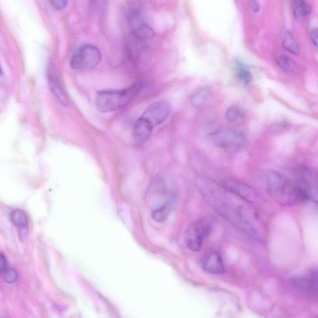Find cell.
<instances>
[{
  "instance_id": "ffe728a7",
  "label": "cell",
  "mask_w": 318,
  "mask_h": 318,
  "mask_svg": "<svg viewBox=\"0 0 318 318\" xmlns=\"http://www.w3.org/2000/svg\"><path fill=\"white\" fill-rule=\"evenodd\" d=\"M10 218L13 223L19 229H25L28 226V217L22 210H14L11 214Z\"/></svg>"
},
{
  "instance_id": "ac0fdd59",
  "label": "cell",
  "mask_w": 318,
  "mask_h": 318,
  "mask_svg": "<svg viewBox=\"0 0 318 318\" xmlns=\"http://www.w3.org/2000/svg\"><path fill=\"white\" fill-rule=\"evenodd\" d=\"M225 117L229 122L233 123L241 122L245 118V112L241 108L233 105L226 110Z\"/></svg>"
},
{
  "instance_id": "8992f818",
  "label": "cell",
  "mask_w": 318,
  "mask_h": 318,
  "mask_svg": "<svg viewBox=\"0 0 318 318\" xmlns=\"http://www.w3.org/2000/svg\"><path fill=\"white\" fill-rule=\"evenodd\" d=\"M210 225L204 220L191 224L185 231L184 239L186 245L194 252L201 249L204 238L209 233Z\"/></svg>"
},
{
  "instance_id": "e0dca14e",
  "label": "cell",
  "mask_w": 318,
  "mask_h": 318,
  "mask_svg": "<svg viewBox=\"0 0 318 318\" xmlns=\"http://www.w3.org/2000/svg\"><path fill=\"white\" fill-rule=\"evenodd\" d=\"M292 10L293 15L296 19L310 14L311 8L304 0H293Z\"/></svg>"
},
{
  "instance_id": "3957f363",
  "label": "cell",
  "mask_w": 318,
  "mask_h": 318,
  "mask_svg": "<svg viewBox=\"0 0 318 318\" xmlns=\"http://www.w3.org/2000/svg\"><path fill=\"white\" fill-rule=\"evenodd\" d=\"M144 81L139 80L131 87L121 90H107L97 93L95 103L99 111L112 112L123 109L138 95L144 87Z\"/></svg>"
},
{
  "instance_id": "603a6c76",
  "label": "cell",
  "mask_w": 318,
  "mask_h": 318,
  "mask_svg": "<svg viewBox=\"0 0 318 318\" xmlns=\"http://www.w3.org/2000/svg\"><path fill=\"white\" fill-rule=\"evenodd\" d=\"M50 4L55 10L62 11L67 7L68 0H50Z\"/></svg>"
},
{
  "instance_id": "44dd1931",
  "label": "cell",
  "mask_w": 318,
  "mask_h": 318,
  "mask_svg": "<svg viewBox=\"0 0 318 318\" xmlns=\"http://www.w3.org/2000/svg\"><path fill=\"white\" fill-rule=\"evenodd\" d=\"M277 63L283 71L286 72H292L296 69V63L290 58L285 55L279 56L277 59Z\"/></svg>"
},
{
  "instance_id": "4fadbf2b",
  "label": "cell",
  "mask_w": 318,
  "mask_h": 318,
  "mask_svg": "<svg viewBox=\"0 0 318 318\" xmlns=\"http://www.w3.org/2000/svg\"><path fill=\"white\" fill-rule=\"evenodd\" d=\"M133 35L135 38L139 40H147L152 39L155 36V32L149 24L140 23L134 27Z\"/></svg>"
},
{
  "instance_id": "5b68a950",
  "label": "cell",
  "mask_w": 318,
  "mask_h": 318,
  "mask_svg": "<svg viewBox=\"0 0 318 318\" xmlns=\"http://www.w3.org/2000/svg\"><path fill=\"white\" fill-rule=\"evenodd\" d=\"M101 54L95 45L86 44L80 47L72 57L71 67L75 70L94 68L100 63Z\"/></svg>"
},
{
  "instance_id": "cb8c5ba5",
  "label": "cell",
  "mask_w": 318,
  "mask_h": 318,
  "mask_svg": "<svg viewBox=\"0 0 318 318\" xmlns=\"http://www.w3.org/2000/svg\"><path fill=\"white\" fill-rule=\"evenodd\" d=\"M310 37L312 43L318 47V28L312 29L310 32Z\"/></svg>"
},
{
  "instance_id": "ba28073f",
  "label": "cell",
  "mask_w": 318,
  "mask_h": 318,
  "mask_svg": "<svg viewBox=\"0 0 318 318\" xmlns=\"http://www.w3.org/2000/svg\"><path fill=\"white\" fill-rule=\"evenodd\" d=\"M292 283L304 295L318 300V274L303 275L293 279Z\"/></svg>"
},
{
  "instance_id": "9c48e42d",
  "label": "cell",
  "mask_w": 318,
  "mask_h": 318,
  "mask_svg": "<svg viewBox=\"0 0 318 318\" xmlns=\"http://www.w3.org/2000/svg\"><path fill=\"white\" fill-rule=\"evenodd\" d=\"M224 187L239 197L250 203L257 198V193L255 191L245 183L230 180L225 182Z\"/></svg>"
},
{
  "instance_id": "8fae6325",
  "label": "cell",
  "mask_w": 318,
  "mask_h": 318,
  "mask_svg": "<svg viewBox=\"0 0 318 318\" xmlns=\"http://www.w3.org/2000/svg\"><path fill=\"white\" fill-rule=\"evenodd\" d=\"M153 128L149 121L142 117L139 118L133 128V137L136 143L138 145H144L151 136Z\"/></svg>"
},
{
  "instance_id": "d6986e66",
  "label": "cell",
  "mask_w": 318,
  "mask_h": 318,
  "mask_svg": "<svg viewBox=\"0 0 318 318\" xmlns=\"http://www.w3.org/2000/svg\"><path fill=\"white\" fill-rule=\"evenodd\" d=\"M172 210V205L171 203L164 204V205L153 210L152 217L153 220L158 223L165 222L169 218Z\"/></svg>"
},
{
  "instance_id": "5bb4252c",
  "label": "cell",
  "mask_w": 318,
  "mask_h": 318,
  "mask_svg": "<svg viewBox=\"0 0 318 318\" xmlns=\"http://www.w3.org/2000/svg\"><path fill=\"white\" fill-rule=\"evenodd\" d=\"M211 94V91L207 87L199 89L191 98V104L195 109H200L206 103Z\"/></svg>"
},
{
  "instance_id": "2e32d148",
  "label": "cell",
  "mask_w": 318,
  "mask_h": 318,
  "mask_svg": "<svg viewBox=\"0 0 318 318\" xmlns=\"http://www.w3.org/2000/svg\"><path fill=\"white\" fill-rule=\"evenodd\" d=\"M282 46L288 52L293 55L298 56L300 52V48L294 37L289 31H286L284 35L282 41Z\"/></svg>"
},
{
  "instance_id": "484cf974",
  "label": "cell",
  "mask_w": 318,
  "mask_h": 318,
  "mask_svg": "<svg viewBox=\"0 0 318 318\" xmlns=\"http://www.w3.org/2000/svg\"><path fill=\"white\" fill-rule=\"evenodd\" d=\"M250 7H251L253 12L257 13L259 11L260 8L258 3L255 0H251L250 1Z\"/></svg>"
},
{
  "instance_id": "7402d4cb",
  "label": "cell",
  "mask_w": 318,
  "mask_h": 318,
  "mask_svg": "<svg viewBox=\"0 0 318 318\" xmlns=\"http://www.w3.org/2000/svg\"><path fill=\"white\" fill-rule=\"evenodd\" d=\"M1 274L3 278L8 284H14L18 279L17 272L13 268H7Z\"/></svg>"
},
{
  "instance_id": "277c9868",
  "label": "cell",
  "mask_w": 318,
  "mask_h": 318,
  "mask_svg": "<svg viewBox=\"0 0 318 318\" xmlns=\"http://www.w3.org/2000/svg\"><path fill=\"white\" fill-rule=\"evenodd\" d=\"M208 138L213 144L225 149H239L247 142L244 132L233 128L218 129L209 134Z\"/></svg>"
},
{
  "instance_id": "6da1fadb",
  "label": "cell",
  "mask_w": 318,
  "mask_h": 318,
  "mask_svg": "<svg viewBox=\"0 0 318 318\" xmlns=\"http://www.w3.org/2000/svg\"><path fill=\"white\" fill-rule=\"evenodd\" d=\"M202 192L207 199L214 204L221 214L231 222L252 237L258 238L261 224L257 215L251 207L243 204H236L230 200V191L224 187L201 179L199 181Z\"/></svg>"
},
{
  "instance_id": "52a82bcc",
  "label": "cell",
  "mask_w": 318,
  "mask_h": 318,
  "mask_svg": "<svg viewBox=\"0 0 318 318\" xmlns=\"http://www.w3.org/2000/svg\"><path fill=\"white\" fill-rule=\"evenodd\" d=\"M171 112V104L168 102L159 101L148 107L141 117L149 121L153 127L155 128L168 118Z\"/></svg>"
},
{
  "instance_id": "7a4b0ae2",
  "label": "cell",
  "mask_w": 318,
  "mask_h": 318,
  "mask_svg": "<svg viewBox=\"0 0 318 318\" xmlns=\"http://www.w3.org/2000/svg\"><path fill=\"white\" fill-rule=\"evenodd\" d=\"M266 185L271 197L283 206H294L306 200L300 186L290 181L279 172H267Z\"/></svg>"
},
{
  "instance_id": "7c38bea8",
  "label": "cell",
  "mask_w": 318,
  "mask_h": 318,
  "mask_svg": "<svg viewBox=\"0 0 318 318\" xmlns=\"http://www.w3.org/2000/svg\"><path fill=\"white\" fill-rule=\"evenodd\" d=\"M48 79L50 88L54 95L60 101V103L64 105H67L68 103V101H67L66 97L64 95V91L61 87L58 78H57L56 74L52 70H50L49 72H48Z\"/></svg>"
},
{
  "instance_id": "9a60e30c",
  "label": "cell",
  "mask_w": 318,
  "mask_h": 318,
  "mask_svg": "<svg viewBox=\"0 0 318 318\" xmlns=\"http://www.w3.org/2000/svg\"><path fill=\"white\" fill-rule=\"evenodd\" d=\"M233 69L237 77L244 84H249L252 79V75L249 69L244 64L238 61L233 63Z\"/></svg>"
},
{
  "instance_id": "d4e9b609",
  "label": "cell",
  "mask_w": 318,
  "mask_h": 318,
  "mask_svg": "<svg viewBox=\"0 0 318 318\" xmlns=\"http://www.w3.org/2000/svg\"><path fill=\"white\" fill-rule=\"evenodd\" d=\"M7 268V260L4 254L0 255V272H2Z\"/></svg>"
},
{
  "instance_id": "30bf717a",
  "label": "cell",
  "mask_w": 318,
  "mask_h": 318,
  "mask_svg": "<svg viewBox=\"0 0 318 318\" xmlns=\"http://www.w3.org/2000/svg\"><path fill=\"white\" fill-rule=\"evenodd\" d=\"M201 266L203 270L211 274H223L225 272L222 257L217 252L206 253L201 260Z\"/></svg>"
}]
</instances>
